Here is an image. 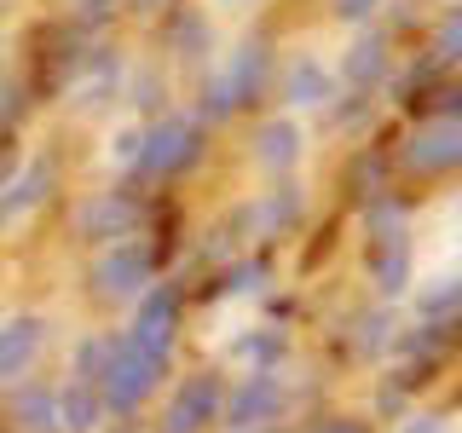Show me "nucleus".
I'll list each match as a JSON object with an SVG mask.
<instances>
[{"label":"nucleus","instance_id":"15","mask_svg":"<svg viewBox=\"0 0 462 433\" xmlns=\"http://www.w3.org/2000/svg\"><path fill=\"white\" fill-rule=\"evenodd\" d=\"M12 422H18V433H64V422H58V387L41 382V375L18 382L12 387Z\"/></svg>","mask_w":462,"mask_h":433},{"label":"nucleus","instance_id":"14","mask_svg":"<svg viewBox=\"0 0 462 433\" xmlns=\"http://www.w3.org/2000/svg\"><path fill=\"white\" fill-rule=\"evenodd\" d=\"M295 214H300V191L295 185H278V191L254 197L249 208L237 214V231L243 237H283V231L295 226Z\"/></svg>","mask_w":462,"mask_h":433},{"label":"nucleus","instance_id":"2","mask_svg":"<svg viewBox=\"0 0 462 433\" xmlns=\"http://www.w3.org/2000/svg\"><path fill=\"white\" fill-rule=\"evenodd\" d=\"M162 364L156 358H144L134 341H127V329H116L105 336L98 346V399H105V416H139L144 404L156 399V387H162Z\"/></svg>","mask_w":462,"mask_h":433},{"label":"nucleus","instance_id":"10","mask_svg":"<svg viewBox=\"0 0 462 433\" xmlns=\"http://www.w3.org/2000/svg\"><path fill=\"white\" fill-rule=\"evenodd\" d=\"M41 346H47V324H41L35 312L6 318V324H0V382H6V387L29 382V370H35Z\"/></svg>","mask_w":462,"mask_h":433},{"label":"nucleus","instance_id":"7","mask_svg":"<svg viewBox=\"0 0 462 433\" xmlns=\"http://www.w3.org/2000/svg\"><path fill=\"white\" fill-rule=\"evenodd\" d=\"M289 410V387H283V375L278 370H249L237 387L226 393V410H220V422L231 433H260V428H272L278 416Z\"/></svg>","mask_w":462,"mask_h":433},{"label":"nucleus","instance_id":"22","mask_svg":"<svg viewBox=\"0 0 462 433\" xmlns=\"http://www.w3.org/2000/svg\"><path fill=\"white\" fill-rule=\"evenodd\" d=\"M346 185L358 191V202L387 197V162H382V156H370V151H358V162L346 168Z\"/></svg>","mask_w":462,"mask_h":433},{"label":"nucleus","instance_id":"8","mask_svg":"<svg viewBox=\"0 0 462 433\" xmlns=\"http://www.w3.org/2000/svg\"><path fill=\"white\" fill-rule=\"evenodd\" d=\"M399 168L404 173H457L462 168V110L416 122L399 144Z\"/></svg>","mask_w":462,"mask_h":433},{"label":"nucleus","instance_id":"26","mask_svg":"<svg viewBox=\"0 0 462 433\" xmlns=\"http://www.w3.org/2000/svg\"><path fill=\"white\" fill-rule=\"evenodd\" d=\"M64 6H69V23L76 29H105L122 12V0H64Z\"/></svg>","mask_w":462,"mask_h":433},{"label":"nucleus","instance_id":"28","mask_svg":"<svg viewBox=\"0 0 462 433\" xmlns=\"http://www.w3.org/2000/svg\"><path fill=\"white\" fill-rule=\"evenodd\" d=\"M375 6H382V0H329V12H336L341 23H365V18H375Z\"/></svg>","mask_w":462,"mask_h":433},{"label":"nucleus","instance_id":"1","mask_svg":"<svg viewBox=\"0 0 462 433\" xmlns=\"http://www.w3.org/2000/svg\"><path fill=\"white\" fill-rule=\"evenodd\" d=\"M272 87V41L266 35H249L237 52H226V64L202 81V115L197 122H231L237 110L260 105V93Z\"/></svg>","mask_w":462,"mask_h":433},{"label":"nucleus","instance_id":"23","mask_svg":"<svg viewBox=\"0 0 462 433\" xmlns=\"http://www.w3.org/2000/svg\"><path fill=\"white\" fill-rule=\"evenodd\" d=\"M254 289H266V260H243V266L220 272V283H214L208 295L226 300V295H254Z\"/></svg>","mask_w":462,"mask_h":433},{"label":"nucleus","instance_id":"24","mask_svg":"<svg viewBox=\"0 0 462 433\" xmlns=\"http://www.w3.org/2000/svg\"><path fill=\"white\" fill-rule=\"evenodd\" d=\"M237 353L254 358V370H278V358L289 353V341H283V329H254V336L237 341Z\"/></svg>","mask_w":462,"mask_h":433},{"label":"nucleus","instance_id":"32","mask_svg":"<svg viewBox=\"0 0 462 433\" xmlns=\"http://www.w3.org/2000/svg\"><path fill=\"white\" fill-rule=\"evenodd\" d=\"M127 6H134V12H144V18H151V12H162L168 0H127Z\"/></svg>","mask_w":462,"mask_h":433},{"label":"nucleus","instance_id":"18","mask_svg":"<svg viewBox=\"0 0 462 433\" xmlns=\"http://www.w3.org/2000/svg\"><path fill=\"white\" fill-rule=\"evenodd\" d=\"M370 283L382 300H399L411 289V237H387L370 243Z\"/></svg>","mask_w":462,"mask_h":433},{"label":"nucleus","instance_id":"30","mask_svg":"<svg viewBox=\"0 0 462 433\" xmlns=\"http://www.w3.org/2000/svg\"><path fill=\"white\" fill-rule=\"evenodd\" d=\"M399 433H445V416H411V422H399Z\"/></svg>","mask_w":462,"mask_h":433},{"label":"nucleus","instance_id":"6","mask_svg":"<svg viewBox=\"0 0 462 433\" xmlns=\"http://www.w3.org/2000/svg\"><path fill=\"white\" fill-rule=\"evenodd\" d=\"M180 307H185L180 283H151L139 295L134 324H127V341H134L144 358H156L162 370L173 364V346H180Z\"/></svg>","mask_w":462,"mask_h":433},{"label":"nucleus","instance_id":"20","mask_svg":"<svg viewBox=\"0 0 462 433\" xmlns=\"http://www.w3.org/2000/svg\"><path fill=\"white\" fill-rule=\"evenodd\" d=\"M404 220H411V208L399 202V191H387V197H370V202H365V214H358V226H365V237H370V243L404 237Z\"/></svg>","mask_w":462,"mask_h":433},{"label":"nucleus","instance_id":"11","mask_svg":"<svg viewBox=\"0 0 462 433\" xmlns=\"http://www.w3.org/2000/svg\"><path fill=\"white\" fill-rule=\"evenodd\" d=\"M52 185H58L52 156H35V162H23L18 173H12L6 197H0V226H12V220H23V214H35L41 202L52 197Z\"/></svg>","mask_w":462,"mask_h":433},{"label":"nucleus","instance_id":"33","mask_svg":"<svg viewBox=\"0 0 462 433\" xmlns=\"http://www.w3.org/2000/svg\"><path fill=\"white\" fill-rule=\"evenodd\" d=\"M260 433H272V428H260Z\"/></svg>","mask_w":462,"mask_h":433},{"label":"nucleus","instance_id":"9","mask_svg":"<svg viewBox=\"0 0 462 433\" xmlns=\"http://www.w3.org/2000/svg\"><path fill=\"white\" fill-rule=\"evenodd\" d=\"M226 410V382L214 370H191L180 387L168 393L162 410V433H208Z\"/></svg>","mask_w":462,"mask_h":433},{"label":"nucleus","instance_id":"3","mask_svg":"<svg viewBox=\"0 0 462 433\" xmlns=\"http://www.w3.org/2000/svg\"><path fill=\"white\" fill-rule=\"evenodd\" d=\"M202 151H208V127H202L197 115L168 110V115H156V122L144 127V144H139V180L168 185V180H180L185 168H197Z\"/></svg>","mask_w":462,"mask_h":433},{"label":"nucleus","instance_id":"16","mask_svg":"<svg viewBox=\"0 0 462 433\" xmlns=\"http://www.w3.org/2000/svg\"><path fill=\"white\" fill-rule=\"evenodd\" d=\"M58 422H64V433H98L105 428L98 375H69V382L58 387Z\"/></svg>","mask_w":462,"mask_h":433},{"label":"nucleus","instance_id":"25","mask_svg":"<svg viewBox=\"0 0 462 433\" xmlns=\"http://www.w3.org/2000/svg\"><path fill=\"white\" fill-rule=\"evenodd\" d=\"M422 318H462V278H451V283H439V289H428L422 295Z\"/></svg>","mask_w":462,"mask_h":433},{"label":"nucleus","instance_id":"4","mask_svg":"<svg viewBox=\"0 0 462 433\" xmlns=\"http://www.w3.org/2000/svg\"><path fill=\"white\" fill-rule=\"evenodd\" d=\"M151 283H156V249L144 237H127V243L98 249V260H93V295L105 300V307L139 300Z\"/></svg>","mask_w":462,"mask_h":433},{"label":"nucleus","instance_id":"29","mask_svg":"<svg viewBox=\"0 0 462 433\" xmlns=\"http://www.w3.org/2000/svg\"><path fill=\"white\" fill-rule=\"evenodd\" d=\"M318 433H370V422H358V416H329V422H318Z\"/></svg>","mask_w":462,"mask_h":433},{"label":"nucleus","instance_id":"13","mask_svg":"<svg viewBox=\"0 0 462 433\" xmlns=\"http://www.w3.org/2000/svg\"><path fill=\"white\" fill-rule=\"evenodd\" d=\"M300 151H307V134H300L289 115H272V122H260V134H254V168L260 173H289L300 162Z\"/></svg>","mask_w":462,"mask_h":433},{"label":"nucleus","instance_id":"17","mask_svg":"<svg viewBox=\"0 0 462 433\" xmlns=\"http://www.w3.org/2000/svg\"><path fill=\"white\" fill-rule=\"evenodd\" d=\"M387 64H393L387 35H382V29H365V35L346 47V58H341V81L353 87V93H370L375 81H387Z\"/></svg>","mask_w":462,"mask_h":433},{"label":"nucleus","instance_id":"5","mask_svg":"<svg viewBox=\"0 0 462 433\" xmlns=\"http://www.w3.org/2000/svg\"><path fill=\"white\" fill-rule=\"evenodd\" d=\"M69 231H76L81 243H98V249L127 243V237H139V231H144V197L139 191H93L87 202H76Z\"/></svg>","mask_w":462,"mask_h":433},{"label":"nucleus","instance_id":"31","mask_svg":"<svg viewBox=\"0 0 462 433\" xmlns=\"http://www.w3.org/2000/svg\"><path fill=\"white\" fill-rule=\"evenodd\" d=\"M23 162H18V156H12V151H0V197H6V185H12V173H18Z\"/></svg>","mask_w":462,"mask_h":433},{"label":"nucleus","instance_id":"19","mask_svg":"<svg viewBox=\"0 0 462 433\" xmlns=\"http://www.w3.org/2000/svg\"><path fill=\"white\" fill-rule=\"evenodd\" d=\"M168 52H173V58H202V52H214L202 12H191V6L168 12Z\"/></svg>","mask_w":462,"mask_h":433},{"label":"nucleus","instance_id":"21","mask_svg":"<svg viewBox=\"0 0 462 433\" xmlns=\"http://www.w3.org/2000/svg\"><path fill=\"white\" fill-rule=\"evenodd\" d=\"M428 64L445 69V64H462V6H445L439 23L428 35Z\"/></svg>","mask_w":462,"mask_h":433},{"label":"nucleus","instance_id":"12","mask_svg":"<svg viewBox=\"0 0 462 433\" xmlns=\"http://www.w3.org/2000/svg\"><path fill=\"white\" fill-rule=\"evenodd\" d=\"M278 98H283L289 110H318V105H329V98H336V76H329V64H318L312 52H300L295 64L283 69Z\"/></svg>","mask_w":462,"mask_h":433},{"label":"nucleus","instance_id":"27","mask_svg":"<svg viewBox=\"0 0 462 433\" xmlns=\"http://www.w3.org/2000/svg\"><path fill=\"white\" fill-rule=\"evenodd\" d=\"M139 144H144V127H122L110 139V162L116 168H139Z\"/></svg>","mask_w":462,"mask_h":433}]
</instances>
